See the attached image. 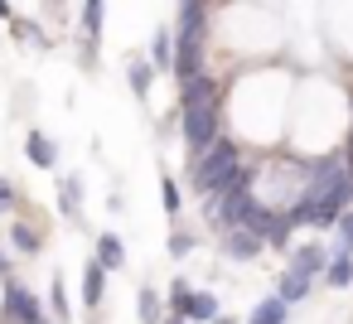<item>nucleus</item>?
I'll return each mask as SVG.
<instances>
[{
	"instance_id": "nucleus-1",
	"label": "nucleus",
	"mask_w": 353,
	"mask_h": 324,
	"mask_svg": "<svg viewBox=\"0 0 353 324\" xmlns=\"http://www.w3.org/2000/svg\"><path fill=\"white\" fill-rule=\"evenodd\" d=\"M237 165H242L237 145H232L228 136H218V141L194 160V189H199V194H208V199H213V194H223V184L232 179V170H237Z\"/></svg>"
},
{
	"instance_id": "nucleus-2",
	"label": "nucleus",
	"mask_w": 353,
	"mask_h": 324,
	"mask_svg": "<svg viewBox=\"0 0 353 324\" xmlns=\"http://www.w3.org/2000/svg\"><path fill=\"white\" fill-rule=\"evenodd\" d=\"M223 131V97L218 102H199V107H179V136L189 145V155H203Z\"/></svg>"
},
{
	"instance_id": "nucleus-3",
	"label": "nucleus",
	"mask_w": 353,
	"mask_h": 324,
	"mask_svg": "<svg viewBox=\"0 0 353 324\" xmlns=\"http://www.w3.org/2000/svg\"><path fill=\"white\" fill-rule=\"evenodd\" d=\"M0 314H6L10 324H34V319H44V305H39L15 276H6V300H0Z\"/></svg>"
},
{
	"instance_id": "nucleus-4",
	"label": "nucleus",
	"mask_w": 353,
	"mask_h": 324,
	"mask_svg": "<svg viewBox=\"0 0 353 324\" xmlns=\"http://www.w3.org/2000/svg\"><path fill=\"white\" fill-rule=\"evenodd\" d=\"M102 20H107V0H88V6H83V68H92V63H97Z\"/></svg>"
},
{
	"instance_id": "nucleus-5",
	"label": "nucleus",
	"mask_w": 353,
	"mask_h": 324,
	"mask_svg": "<svg viewBox=\"0 0 353 324\" xmlns=\"http://www.w3.org/2000/svg\"><path fill=\"white\" fill-rule=\"evenodd\" d=\"M261 247H266V242H261L252 227H223V256H228V261H256Z\"/></svg>"
},
{
	"instance_id": "nucleus-6",
	"label": "nucleus",
	"mask_w": 353,
	"mask_h": 324,
	"mask_svg": "<svg viewBox=\"0 0 353 324\" xmlns=\"http://www.w3.org/2000/svg\"><path fill=\"white\" fill-rule=\"evenodd\" d=\"M218 97H223L218 78H208V73H194L179 83V107H199V102H218Z\"/></svg>"
},
{
	"instance_id": "nucleus-7",
	"label": "nucleus",
	"mask_w": 353,
	"mask_h": 324,
	"mask_svg": "<svg viewBox=\"0 0 353 324\" xmlns=\"http://www.w3.org/2000/svg\"><path fill=\"white\" fill-rule=\"evenodd\" d=\"M107 276H112V271H107L97 256L83 266V305H88V310H97V305L107 300Z\"/></svg>"
},
{
	"instance_id": "nucleus-8",
	"label": "nucleus",
	"mask_w": 353,
	"mask_h": 324,
	"mask_svg": "<svg viewBox=\"0 0 353 324\" xmlns=\"http://www.w3.org/2000/svg\"><path fill=\"white\" fill-rule=\"evenodd\" d=\"M25 155H30L34 170H54V165H59V145H54V136H44V131H30V136H25Z\"/></svg>"
},
{
	"instance_id": "nucleus-9",
	"label": "nucleus",
	"mask_w": 353,
	"mask_h": 324,
	"mask_svg": "<svg viewBox=\"0 0 353 324\" xmlns=\"http://www.w3.org/2000/svg\"><path fill=\"white\" fill-rule=\"evenodd\" d=\"M155 73H160V68H155L150 59H131V68H126V83H131V97H136V102H145V97H150V83H155Z\"/></svg>"
},
{
	"instance_id": "nucleus-10",
	"label": "nucleus",
	"mask_w": 353,
	"mask_h": 324,
	"mask_svg": "<svg viewBox=\"0 0 353 324\" xmlns=\"http://www.w3.org/2000/svg\"><path fill=\"white\" fill-rule=\"evenodd\" d=\"M97 261H102L107 271H121V266H126V242H121L117 232H97Z\"/></svg>"
},
{
	"instance_id": "nucleus-11",
	"label": "nucleus",
	"mask_w": 353,
	"mask_h": 324,
	"mask_svg": "<svg viewBox=\"0 0 353 324\" xmlns=\"http://www.w3.org/2000/svg\"><path fill=\"white\" fill-rule=\"evenodd\" d=\"M310 281H314L310 271H300V266H290V271L281 276V285H276V295H281V300H290V305H300V300L310 295Z\"/></svg>"
},
{
	"instance_id": "nucleus-12",
	"label": "nucleus",
	"mask_w": 353,
	"mask_h": 324,
	"mask_svg": "<svg viewBox=\"0 0 353 324\" xmlns=\"http://www.w3.org/2000/svg\"><path fill=\"white\" fill-rule=\"evenodd\" d=\"M170 310H165V300H160V290H150V285H141L136 290V319L141 324H160Z\"/></svg>"
},
{
	"instance_id": "nucleus-13",
	"label": "nucleus",
	"mask_w": 353,
	"mask_h": 324,
	"mask_svg": "<svg viewBox=\"0 0 353 324\" xmlns=\"http://www.w3.org/2000/svg\"><path fill=\"white\" fill-rule=\"evenodd\" d=\"M213 314H218V295H213V290H189L184 319H189V324H208Z\"/></svg>"
},
{
	"instance_id": "nucleus-14",
	"label": "nucleus",
	"mask_w": 353,
	"mask_h": 324,
	"mask_svg": "<svg viewBox=\"0 0 353 324\" xmlns=\"http://www.w3.org/2000/svg\"><path fill=\"white\" fill-rule=\"evenodd\" d=\"M150 63H155L160 73H174V30H155V39H150Z\"/></svg>"
},
{
	"instance_id": "nucleus-15",
	"label": "nucleus",
	"mask_w": 353,
	"mask_h": 324,
	"mask_svg": "<svg viewBox=\"0 0 353 324\" xmlns=\"http://www.w3.org/2000/svg\"><path fill=\"white\" fill-rule=\"evenodd\" d=\"M290 266H300V271H310V276H324V266H329V252H324L319 242H310V247H295V252H290Z\"/></svg>"
},
{
	"instance_id": "nucleus-16",
	"label": "nucleus",
	"mask_w": 353,
	"mask_h": 324,
	"mask_svg": "<svg viewBox=\"0 0 353 324\" xmlns=\"http://www.w3.org/2000/svg\"><path fill=\"white\" fill-rule=\"evenodd\" d=\"M285 310H290V300H281V295H266V300H261V305L247 314V324H285V319H290Z\"/></svg>"
},
{
	"instance_id": "nucleus-17",
	"label": "nucleus",
	"mask_w": 353,
	"mask_h": 324,
	"mask_svg": "<svg viewBox=\"0 0 353 324\" xmlns=\"http://www.w3.org/2000/svg\"><path fill=\"white\" fill-rule=\"evenodd\" d=\"M324 281H329L334 290H348V285H353V256L334 252V256H329V266H324Z\"/></svg>"
},
{
	"instance_id": "nucleus-18",
	"label": "nucleus",
	"mask_w": 353,
	"mask_h": 324,
	"mask_svg": "<svg viewBox=\"0 0 353 324\" xmlns=\"http://www.w3.org/2000/svg\"><path fill=\"white\" fill-rule=\"evenodd\" d=\"M59 194H63V203H59V208H63L73 223H83V179H78V174H68Z\"/></svg>"
},
{
	"instance_id": "nucleus-19",
	"label": "nucleus",
	"mask_w": 353,
	"mask_h": 324,
	"mask_svg": "<svg viewBox=\"0 0 353 324\" xmlns=\"http://www.w3.org/2000/svg\"><path fill=\"white\" fill-rule=\"evenodd\" d=\"M334 252L353 256V208H343V213H339V223H334Z\"/></svg>"
},
{
	"instance_id": "nucleus-20",
	"label": "nucleus",
	"mask_w": 353,
	"mask_h": 324,
	"mask_svg": "<svg viewBox=\"0 0 353 324\" xmlns=\"http://www.w3.org/2000/svg\"><path fill=\"white\" fill-rule=\"evenodd\" d=\"M160 199H165V213H170V218H179L184 194H179V179H174V174H165V179H160Z\"/></svg>"
},
{
	"instance_id": "nucleus-21",
	"label": "nucleus",
	"mask_w": 353,
	"mask_h": 324,
	"mask_svg": "<svg viewBox=\"0 0 353 324\" xmlns=\"http://www.w3.org/2000/svg\"><path fill=\"white\" fill-rule=\"evenodd\" d=\"M10 237H15V252H25V256H34V252L44 247V237H39L30 223H15V232H10Z\"/></svg>"
},
{
	"instance_id": "nucleus-22",
	"label": "nucleus",
	"mask_w": 353,
	"mask_h": 324,
	"mask_svg": "<svg viewBox=\"0 0 353 324\" xmlns=\"http://www.w3.org/2000/svg\"><path fill=\"white\" fill-rule=\"evenodd\" d=\"M10 30H15L25 44H34V49H49V34H44L39 25H30V20H10Z\"/></svg>"
},
{
	"instance_id": "nucleus-23",
	"label": "nucleus",
	"mask_w": 353,
	"mask_h": 324,
	"mask_svg": "<svg viewBox=\"0 0 353 324\" xmlns=\"http://www.w3.org/2000/svg\"><path fill=\"white\" fill-rule=\"evenodd\" d=\"M194 247H199V237H194V232H184V227H174V232H170V256H174V261H184Z\"/></svg>"
},
{
	"instance_id": "nucleus-24",
	"label": "nucleus",
	"mask_w": 353,
	"mask_h": 324,
	"mask_svg": "<svg viewBox=\"0 0 353 324\" xmlns=\"http://www.w3.org/2000/svg\"><path fill=\"white\" fill-rule=\"evenodd\" d=\"M49 305H54V314H59L63 324L73 319V314H68V290H63V281H59V276H54V285H49Z\"/></svg>"
},
{
	"instance_id": "nucleus-25",
	"label": "nucleus",
	"mask_w": 353,
	"mask_h": 324,
	"mask_svg": "<svg viewBox=\"0 0 353 324\" xmlns=\"http://www.w3.org/2000/svg\"><path fill=\"white\" fill-rule=\"evenodd\" d=\"M184 305H189V281H184V276H174V281H170V310H174V314H184Z\"/></svg>"
},
{
	"instance_id": "nucleus-26",
	"label": "nucleus",
	"mask_w": 353,
	"mask_h": 324,
	"mask_svg": "<svg viewBox=\"0 0 353 324\" xmlns=\"http://www.w3.org/2000/svg\"><path fill=\"white\" fill-rule=\"evenodd\" d=\"M10 208H15V184L0 179V213H10Z\"/></svg>"
},
{
	"instance_id": "nucleus-27",
	"label": "nucleus",
	"mask_w": 353,
	"mask_h": 324,
	"mask_svg": "<svg viewBox=\"0 0 353 324\" xmlns=\"http://www.w3.org/2000/svg\"><path fill=\"white\" fill-rule=\"evenodd\" d=\"M6 276H15V266H10V256H6V252H0V281H6Z\"/></svg>"
},
{
	"instance_id": "nucleus-28",
	"label": "nucleus",
	"mask_w": 353,
	"mask_h": 324,
	"mask_svg": "<svg viewBox=\"0 0 353 324\" xmlns=\"http://www.w3.org/2000/svg\"><path fill=\"white\" fill-rule=\"evenodd\" d=\"M343 165H348V170H353V136H348V141H343Z\"/></svg>"
},
{
	"instance_id": "nucleus-29",
	"label": "nucleus",
	"mask_w": 353,
	"mask_h": 324,
	"mask_svg": "<svg viewBox=\"0 0 353 324\" xmlns=\"http://www.w3.org/2000/svg\"><path fill=\"white\" fill-rule=\"evenodd\" d=\"M160 324H189V319H184V314H174V310H170V314H165V319H160Z\"/></svg>"
},
{
	"instance_id": "nucleus-30",
	"label": "nucleus",
	"mask_w": 353,
	"mask_h": 324,
	"mask_svg": "<svg viewBox=\"0 0 353 324\" xmlns=\"http://www.w3.org/2000/svg\"><path fill=\"white\" fill-rule=\"evenodd\" d=\"M0 20H15V15H10V0H0Z\"/></svg>"
},
{
	"instance_id": "nucleus-31",
	"label": "nucleus",
	"mask_w": 353,
	"mask_h": 324,
	"mask_svg": "<svg viewBox=\"0 0 353 324\" xmlns=\"http://www.w3.org/2000/svg\"><path fill=\"white\" fill-rule=\"evenodd\" d=\"M208 324H232V314H213V319H208Z\"/></svg>"
},
{
	"instance_id": "nucleus-32",
	"label": "nucleus",
	"mask_w": 353,
	"mask_h": 324,
	"mask_svg": "<svg viewBox=\"0 0 353 324\" xmlns=\"http://www.w3.org/2000/svg\"><path fill=\"white\" fill-rule=\"evenodd\" d=\"M49 6H63V0H49Z\"/></svg>"
}]
</instances>
